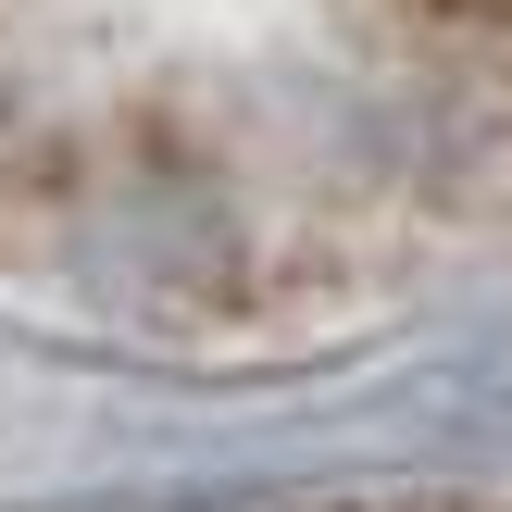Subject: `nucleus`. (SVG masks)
Here are the masks:
<instances>
[{"label": "nucleus", "instance_id": "obj_1", "mask_svg": "<svg viewBox=\"0 0 512 512\" xmlns=\"http://www.w3.org/2000/svg\"><path fill=\"white\" fill-rule=\"evenodd\" d=\"M512 188V0H0V238L300 300Z\"/></svg>", "mask_w": 512, "mask_h": 512}]
</instances>
